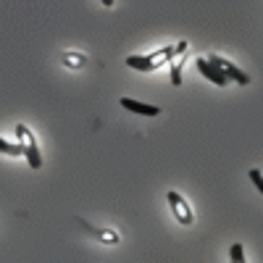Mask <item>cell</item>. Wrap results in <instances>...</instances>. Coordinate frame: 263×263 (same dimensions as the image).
<instances>
[{
    "label": "cell",
    "instance_id": "obj_8",
    "mask_svg": "<svg viewBox=\"0 0 263 263\" xmlns=\"http://www.w3.org/2000/svg\"><path fill=\"white\" fill-rule=\"evenodd\" d=\"M84 61H87V58H84L82 53H66V55H63V63L71 66V69H82Z\"/></svg>",
    "mask_w": 263,
    "mask_h": 263
},
{
    "label": "cell",
    "instance_id": "obj_1",
    "mask_svg": "<svg viewBox=\"0 0 263 263\" xmlns=\"http://www.w3.org/2000/svg\"><path fill=\"white\" fill-rule=\"evenodd\" d=\"M187 50V42H177V45H171V48H163V50H156V53H150V55H129L126 58V66L129 69H137V71H156L161 69V66L171 58H177Z\"/></svg>",
    "mask_w": 263,
    "mask_h": 263
},
{
    "label": "cell",
    "instance_id": "obj_9",
    "mask_svg": "<svg viewBox=\"0 0 263 263\" xmlns=\"http://www.w3.org/2000/svg\"><path fill=\"white\" fill-rule=\"evenodd\" d=\"M171 82L177 84V87L182 84V58H177V61L171 63Z\"/></svg>",
    "mask_w": 263,
    "mask_h": 263
},
{
    "label": "cell",
    "instance_id": "obj_10",
    "mask_svg": "<svg viewBox=\"0 0 263 263\" xmlns=\"http://www.w3.org/2000/svg\"><path fill=\"white\" fill-rule=\"evenodd\" d=\"M229 258H232V263H248L245 260V250H242V245H239V242L232 245V255Z\"/></svg>",
    "mask_w": 263,
    "mask_h": 263
},
{
    "label": "cell",
    "instance_id": "obj_4",
    "mask_svg": "<svg viewBox=\"0 0 263 263\" xmlns=\"http://www.w3.org/2000/svg\"><path fill=\"white\" fill-rule=\"evenodd\" d=\"M168 203H171V211H174V216L179 218V224H184V227H190L192 221H195V216H192V208L187 205V200L179 195V192H168Z\"/></svg>",
    "mask_w": 263,
    "mask_h": 263
},
{
    "label": "cell",
    "instance_id": "obj_2",
    "mask_svg": "<svg viewBox=\"0 0 263 263\" xmlns=\"http://www.w3.org/2000/svg\"><path fill=\"white\" fill-rule=\"evenodd\" d=\"M16 135H18V145H21V150H24V156H27V163L32 166V168H40L42 166V156H40V150H37V140H34V135L24 126V124H18L16 126Z\"/></svg>",
    "mask_w": 263,
    "mask_h": 263
},
{
    "label": "cell",
    "instance_id": "obj_6",
    "mask_svg": "<svg viewBox=\"0 0 263 263\" xmlns=\"http://www.w3.org/2000/svg\"><path fill=\"white\" fill-rule=\"evenodd\" d=\"M197 71H200V74H205V77H208L213 84H218V87H227V82H229V79H227L221 71H218L216 66H211L205 58H197Z\"/></svg>",
    "mask_w": 263,
    "mask_h": 263
},
{
    "label": "cell",
    "instance_id": "obj_3",
    "mask_svg": "<svg viewBox=\"0 0 263 263\" xmlns=\"http://www.w3.org/2000/svg\"><path fill=\"white\" fill-rule=\"evenodd\" d=\"M205 61H208L211 66H216V69L221 71L227 79H234L237 84H242V87H245V84L250 82V77H248L245 71H239L232 61H227V58H221V55H211V58H205Z\"/></svg>",
    "mask_w": 263,
    "mask_h": 263
},
{
    "label": "cell",
    "instance_id": "obj_11",
    "mask_svg": "<svg viewBox=\"0 0 263 263\" xmlns=\"http://www.w3.org/2000/svg\"><path fill=\"white\" fill-rule=\"evenodd\" d=\"M248 174H250V182L255 184V190H258V192H263V179H260V171H258V168H250Z\"/></svg>",
    "mask_w": 263,
    "mask_h": 263
},
{
    "label": "cell",
    "instance_id": "obj_5",
    "mask_svg": "<svg viewBox=\"0 0 263 263\" xmlns=\"http://www.w3.org/2000/svg\"><path fill=\"white\" fill-rule=\"evenodd\" d=\"M121 108L132 114H140V116H158L161 108L158 105H147V103H140V100H132V98H121Z\"/></svg>",
    "mask_w": 263,
    "mask_h": 263
},
{
    "label": "cell",
    "instance_id": "obj_7",
    "mask_svg": "<svg viewBox=\"0 0 263 263\" xmlns=\"http://www.w3.org/2000/svg\"><path fill=\"white\" fill-rule=\"evenodd\" d=\"M0 153H3V156H13V158L24 156V150H21L18 142H6L3 137H0Z\"/></svg>",
    "mask_w": 263,
    "mask_h": 263
}]
</instances>
